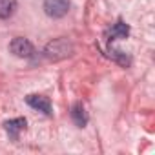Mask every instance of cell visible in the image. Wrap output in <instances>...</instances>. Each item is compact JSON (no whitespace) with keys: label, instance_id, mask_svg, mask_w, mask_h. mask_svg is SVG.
I'll use <instances>...</instances> for the list:
<instances>
[{"label":"cell","instance_id":"obj_2","mask_svg":"<svg viewBox=\"0 0 155 155\" xmlns=\"http://www.w3.org/2000/svg\"><path fill=\"white\" fill-rule=\"evenodd\" d=\"M69 0H44V13L51 18H62L69 11Z\"/></svg>","mask_w":155,"mask_h":155},{"label":"cell","instance_id":"obj_9","mask_svg":"<svg viewBox=\"0 0 155 155\" xmlns=\"http://www.w3.org/2000/svg\"><path fill=\"white\" fill-rule=\"evenodd\" d=\"M110 55H111L117 62H120L122 66H128V64H130V57H128L126 53L119 51V49H111V48H110Z\"/></svg>","mask_w":155,"mask_h":155},{"label":"cell","instance_id":"obj_5","mask_svg":"<svg viewBox=\"0 0 155 155\" xmlns=\"http://www.w3.org/2000/svg\"><path fill=\"white\" fill-rule=\"evenodd\" d=\"M71 119H73V122L79 128H84L88 124V115H86V110H84L82 104H73V108H71Z\"/></svg>","mask_w":155,"mask_h":155},{"label":"cell","instance_id":"obj_8","mask_svg":"<svg viewBox=\"0 0 155 155\" xmlns=\"http://www.w3.org/2000/svg\"><path fill=\"white\" fill-rule=\"evenodd\" d=\"M128 33H130V28H128L124 22H117V24L111 28V31H110V40L124 38V37H128Z\"/></svg>","mask_w":155,"mask_h":155},{"label":"cell","instance_id":"obj_4","mask_svg":"<svg viewBox=\"0 0 155 155\" xmlns=\"http://www.w3.org/2000/svg\"><path fill=\"white\" fill-rule=\"evenodd\" d=\"M26 102L33 108V110H38L46 115H51V102L48 97H42V95H29L26 99Z\"/></svg>","mask_w":155,"mask_h":155},{"label":"cell","instance_id":"obj_3","mask_svg":"<svg viewBox=\"0 0 155 155\" xmlns=\"http://www.w3.org/2000/svg\"><path fill=\"white\" fill-rule=\"evenodd\" d=\"M9 49H11V53H13L15 57H18V58H31V57L35 55L33 44H31L28 38H22V37L15 38V40L9 44Z\"/></svg>","mask_w":155,"mask_h":155},{"label":"cell","instance_id":"obj_1","mask_svg":"<svg viewBox=\"0 0 155 155\" xmlns=\"http://www.w3.org/2000/svg\"><path fill=\"white\" fill-rule=\"evenodd\" d=\"M71 51H73V48H71L69 42H66V40H53V42H49L46 46L44 55L49 60H58V58H64V57L71 55Z\"/></svg>","mask_w":155,"mask_h":155},{"label":"cell","instance_id":"obj_7","mask_svg":"<svg viewBox=\"0 0 155 155\" xmlns=\"http://www.w3.org/2000/svg\"><path fill=\"white\" fill-rule=\"evenodd\" d=\"M17 11V0H0V18H11Z\"/></svg>","mask_w":155,"mask_h":155},{"label":"cell","instance_id":"obj_6","mask_svg":"<svg viewBox=\"0 0 155 155\" xmlns=\"http://www.w3.org/2000/svg\"><path fill=\"white\" fill-rule=\"evenodd\" d=\"M4 128H6V131L9 133L11 139H18V133L26 128V119H13V120H8V122H4Z\"/></svg>","mask_w":155,"mask_h":155}]
</instances>
